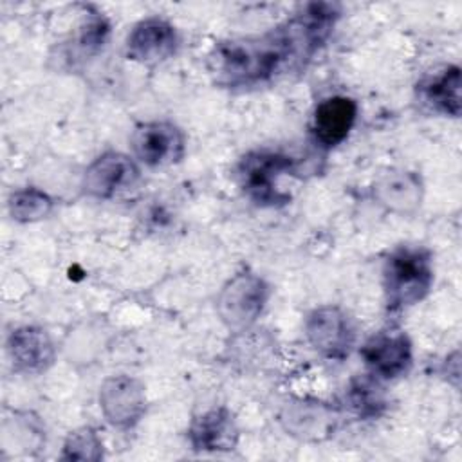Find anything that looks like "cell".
I'll use <instances>...</instances> for the list:
<instances>
[{
  "label": "cell",
  "instance_id": "7c38bea8",
  "mask_svg": "<svg viewBox=\"0 0 462 462\" xmlns=\"http://www.w3.org/2000/svg\"><path fill=\"white\" fill-rule=\"evenodd\" d=\"M238 437L240 431L236 420L224 406L197 415L188 428V440L195 451H233L238 444Z\"/></svg>",
  "mask_w": 462,
  "mask_h": 462
},
{
  "label": "cell",
  "instance_id": "2e32d148",
  "mask_svg": "<svg viewBox=\"0 0 462 462\" xmlns=\"http://www.w3.org/2000/svg\"><path fill=\"white\" fill-rule=\"evenodd\" d=\"M7 209L16 222L31 224L49 217L52 211V199L38 188H22L11 193Z\"/></svg>",
  "mask_w": 462,
  "mask_h": 462
},
{
  "label": "cell",
  "instance_id": "e0dca14e",
  "mask_svg": "<svg viewBox=\"0 0 462 462\" xmlns=\"http://www.w3.org/2000/svg\"><path fill=\"white\" fill-rule=\"evenodd\" d=\"M63 460H85L97 462L103 458V444L96 430L90 426L78 428L69 433L63 444Z\"/></svg>",
  "mask_w": 462,
  "mask_h": 462
},
{
  "label": "cell",
  "instance_id": "ba28073f",
  "mask_svg": "<svg viewBox=\"0 0 462 462\" xmlns=\"http://www.w3.org/2000/svg\"><path fill=\"white\" fill-rule=\"evenodd\" d=\"M361 357L370 372L383 379L404 375L413 363V348L408 334L401 328H383L361 346Z\"/></svg>",
  "mask_w": 462,
  "mask_h": 462
},
{
  "label": "cell",
  "instance_id": "3957f363",
  "mask_svg": "<svg viewBox=\"0 0 462 462\" xmlns=\"http://www.w3.org/2000/svg\"><path fill=\"white\" fill-rule=\"evenodd\" d=\"M269 296L271 287L260 274L240 271L222 285L217 312L227 328L244 330L260 318Z\"/></svg>",
  "mask_w": 462,
  "mask_h": 462
},
{
  "label": "cell",
  "instance_id": "277c9868",
  "mask_svg": "<svg viewBox=\"0 0 462 462\" xmlns=\"http://www.w3.org/2000/svg\"><path fill=\"white\" fill-rule=\"evenodd\" d=\"M292 166L294 161L283 153L256 150L238 161L235 175L247 199L258 206H278L289 200V195L278 189V179Z\"/></svg>",
  "mask_w": 462,
  "mask_h": 462
},
{
  "label": "cell",
  "instance_id": "7a4b0ae2",
  "mask_svg": "<svg viewBox=\"0 0 462 462\" xmlns=\"http://www.w3.org/2000/svg\"><path fill=\"white\" fill-rule=\"evenodd\" d=\"M433 285L431 253L420 245L393 249L383 265V291L388 310H402L422 301Z\"/></svg>",
  "mask_w": 462,
  "mask_h": 462
},
{
  "label": "cell",
  "instance_id": "5bb4252c",
  "mask_svg": "<svg viewBox=\"0 0 462 462\" xmlns=\"http://www.w3.org/2000/svg\"><path fill=\"white\" fill-rule=\"evenodd\" d=\"M460 67L448 65L442 70L426 76L417 85L419 99L433 112L458 117L460 116Z\"/></svg>",
  "mask_w": 462,
  "mask_h": 462
},
{
  "label": "cell",
  "instance_id": "4fadbf2b",
  "mask_svg": "<svg viewBox=\"0 0 462 462\" xmlns=\"http://www.w3.org/2000/svg\"><path fill=\"white\" fill-rule=\"evenodd\" d=\"M357 119V103L348 96L321 99L312 114V134L323 148L341 144Z\"/></svg>",
  "mask_w": 462,
  "mask_h": 462
},
{
  "label": "cell",
  "instance_id": "9c48e42d",
  "mask_svg": "<svg viewBox=\"0 0 462 462\" xmlns=\"http://www.w3.org/2000/svg\"><path fill=\"white\" fill-rule=\"evenodd\" d=\"M177 45L179 36L175 27L161 16H148L130 29L125 52L128 60L153 67L173 56Z\"/></svg>",
  "mask_w": 462,
  "mask_h": 462
},
{
  "label": "cell",
  "instance_id": "9a60e30c",
  "mask_svg": "<svg viewBox=\"0 0 462 462\" xmlns=\"http://www.w3.org/2000/svg\"><path fill=\"white\" fill-rule=\"evenodd\" d=\"M374 195L390 211L413 213L422 200V180L413 171H390L375 182Z\"/></svg>",
  "mask_w": 462,
  "mask_h": 462
},
{
  "label": "cell",
  "instance_id": "8fae6325",
  "mask_svg": "<svg viewBox=\"0 0 462 462\" xmlns=\"http://www.w3.org/2000/svg\"><path fill=\"white\" fill-rule=\"evenodd\" d=\"M7 352L14 370L22 374H42L56 357L51 336L45 328L36 325L14 328L7 337Z\"/></svg>",
  "mask_w": 462,
  "mask_h": 462
},
{
  "label": "cell",
  "instance_id": "8992f818",
  "mask_svg": "<svg viewBox=\"0 0 462 462\" xmlns=\"http://www.w3.org/2000/svg\"><path fill=\"white\" fill-rule=\"evenodd\" d=\"M130 148L139 162L150 168H161L182 159L186 141L177 125L170 121H146L134 128Z\"/></svg>",
  "mask_w": 462,
  "mask_h": 462
},
{
  "label": "cell",
  "instance_id": "5b68a950",
  "mask_svg": "<svg viewBox=\"0 0 462 462\" xmlns=\"http://www.w3.org/2000/svg\"><path fill=\"white\" fill-rule=\"evenodd\" d=\"M305 336L319 356L334 361L348 357L356 343L352 319L336 305H323L310 310L305 318Z\"/></svg>",
  "mask_w": 462,
  "mask_h": 462
},
{
  "label": "cell",
  "instance_id": "6da1fadb",
  "mask_svg": "<svg viewBox=\"0 0 462 462\" xmlns=\"http://www.w3.org/2000/svg\"><path fill=\"white\" fill-rule=\"evenodd\" d=\"M337 18L336 4H305L262 34L217 43L209 52V70L220 87L231 90L254 88L300 72L323 47Z\"/></svg>",
  "mask_w": 462,
  "mask_h": 462
},
{
  "label": "cell",
  "instance_id": "ac0fdd59",
  "mask_svg": "<svg viewBox=\"0 0 462 462\" xmlns=\"http://www.w3.org/2000/svg\"><path fill=\"white\" fill-rule=\"evenodd\" d=\"M108 34H110V25L106 18L101 16L99 13H94L79 27V32L76 36V47L83 58H90L105 47Z\"/></svg>",
  "mask_w": 462,
  "mask_h": 462
},
{
  "label": "cell",
  "instance_id": "52a82bcc",
  "mask_svg": "<svg viewBox=\"0 0 462 462\" xmlns=\"http://www.w3.org/2000/svg\"><path fill=\"white\" fill-rule=\"evenodd\" d=\"M99 408L114 428L135 426L146 411V392L141 381L130 375H112L99 388Z\"/></svg>",
  "mask_w": 462,
  "mask_h": 462
},
{
  "label": "cell",
  "instance_id": "30bf717a",
  "mask_svg": "<svg viewBox=\"0 0 462 462\" xmlns=\"http://www.w3.org/2000/svg\"><path fill=\"white\" fill-rule=\"evenodd\" d=\"M139 166L134 157L121 152L99 155L87 170L81 188L88 197L112 199L130 189L139 180Z\"/></svg>",
  "mask_w": 462,
  "mask_h": 462
}]
</instances>
